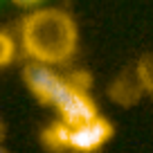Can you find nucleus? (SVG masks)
I'll return each instance as SVG.
<instances>
[{"label": "nucleus", "mask_w": 153, "mask_h": 153, "mask_svg": "<svg viewBox=\"0 0 153 153\" xmlns=\"http://www.w3.org/2000/svg\"><path fill=\"white\" fill-rule=\"evenodd\" d=\"M18 45L29 61L63 65L76 52L79 29L68 11L59 7H34L20 23Z\"/></svg>", "instance_id": "1"}, {"label": "nucleus", "mask_w": 153, "mask_h": 153, "mask_svg": "<svg viewBox=\"0 0 153 153\" xmlns=\"http://www.w3.org/2000/svg\"><path fill=\"white\" fill-rule=\"evenodd\" d=\"M16 7H25V9H34V7H41L45 0H11Z\"/></svg>", "instance_id": "6"}, {"label": "nucleus", "mask_w": 153, "mask_h": 153, "mask_svg": "<svg viewBox=\"0 0 153 153\" xmlns=\"http://www.w3.org/2000/svg\"><path fill=\"white\" fill-rule=\"evenodd\" d=\"M113 137V124L99 113L83 122L65 124L56 120L43 133V142L52 151H70V153H95Z\"/></svg>", "instance_id": "2"}, {"label": "nucleus", "mask_w": 153, "mask_h": 153, "mask_svg": "<svg viewBox=\"0 0 153 153\" xmlns=\"http://www.w3.org/2000/svg\"><path fill=\"white\" fill-rule=\"evenodd\" d=\"M16 54H18V43L14 41V36L0 29V68H7L9 63H14Z\"/></svg>", "instance_id": "5"}, {"label": "nucleus", "mask_w": 153, "mask_h": 153, "mask_svg": "<svg viewBox=\"0 0 153 153\" xmlns=\"http://www.w3.org/2000/svg\"><path fill=\"white\" fill-rule=\"evenodd\" d=\"M2 137H5V122L0 120V140H2Z\"/></svg>", "instance_id": "7"}, {"label": "nucleus", "mask_w": 153, "mask_h": 153, "mask_svg": "<svg viewBox=\"0 0 153 153\" xmlns=\"http://www.w3.org/2000/svg\"><path fill=\"white\" fill-rule=\"evenodd\" d=\"M0 153H11V151H9L7 146H2V144H0Z\"/></svg>", "instance_id": "8"}, {"label": "nucleus", "mask_w": 153, "mask_h": 153, "mask_svg": "<svg viewBox=\"0 0 153 153\" xmlns=\"http://www.w3.org/2000/svg\"><path fill=\"white\" fill-rule=\"evenodd\" d=\"M52 108L56 110L59 120L65 122V124L83 122V120H88V117H92V115L99 113L95 99L90 97V92H88V88H86V83L76 81L74 76H72L70 86L65 88V92L59 97V101L52 106Z\"/></svg>", "instance_id": "4"}, {"label": "nucleus", "mask_w": 153, "mask_h": 153, "mask_svg": "<svg viewBox=\"0 0 153 153\" xmlns=\"http://www.w3.org/2000/svg\"><path fill=\"white\" fill-rule=\"evenodd\" d=\"M23 79L29 92L45 106L56 104L59 97L65 92V88L72 81V76L56 72L54 65H45V63H36V61H29L23 68Z\"/></svg>", "instance_id": "3"}]
</instances>
